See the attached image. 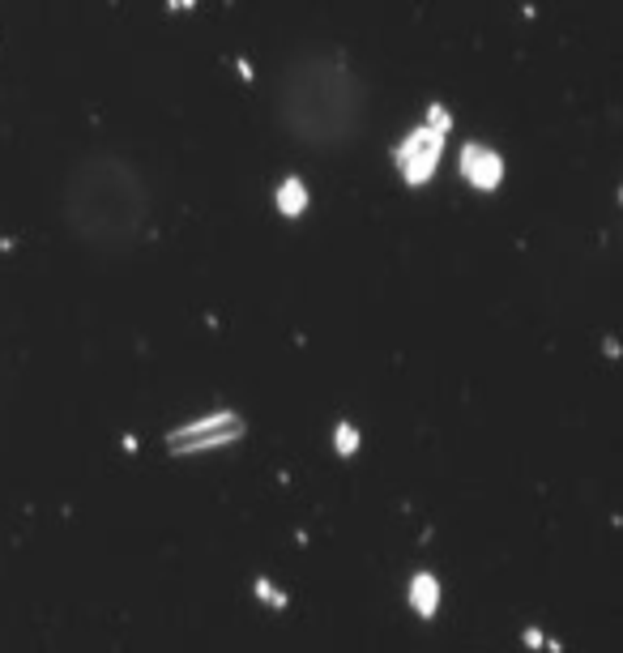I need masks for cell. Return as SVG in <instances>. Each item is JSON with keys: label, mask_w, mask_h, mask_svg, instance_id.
Instances as JSON below:
<instances>
[{"label": "cell", "mask_w": 623, "mask_h": 653, "mask_svg": "<svg viewBox=\"0 0 623 653\" xmlns=\"http://www.w3.org/2000/svg\"><path fill=\"white\" fill-rule=\"evenodd\" d=\"M65 222L94 248H133L150 231V188L124 158L94 154L65 184Z\"/></svg>", "instance_id": "1"}, {"label": "cell", "mask_w": 623, "mask_h": 653, "mask_svg": "<svg viewBox=\"0 0 623 653\" xmlns=\"http://www.w3.org/2000/svg\"><path fill=\"white\" fill-rule=\"evenodd\" d=\"M239 432H244V423H239L235 414H205V419L188 423L171 436V449L175 453H205V449H218V444L235 440Z\"/></svg>", "instance_id": "3"}, {"label": "cell", "mask_w": 623, "mask_h": 653, "mask_svg": "<svg viewBox=\"0 0 623 653\" xmlns=\"http://www.w3.org/2000/svg\"><path fill=\"white\" fill-rule=\"evenodd\" d=\"M282 120L295 137L312 146H338L363 129V86L342 60L333 56H308L286 69L282 90Z\"/></svg>", "instance_id": "2"}, {"label": "cell", "mask_w": 623, "mask_h": 653, "mask_svg": "<svg viewBox=\"0 0 623 653\" xmlns=\"http://www.w3.org/2000/svg\"><path fill=\"white\" fill-rule=\"evenodd\" d=\"M436 607H440V581L431 577V572H414L410 577V611L431 619Z\"/></svg>", "instance_id": "4"}, {"label": "cell", "mask_w": 623, "mask_h": 653, "mask_svg": "<svg viewBox=\"0 0 623 653\" xmlns=\"http://www.w3.org/2000/svg\"><path fill=\"white\" fill-rule=\"evenodd\" d=\"M338 432H342V436H338V449H342V453H350V449H355V444H359V440H355V436H350V427H338Z\"/></svg>", "instance_id": "5"}]
</instances>
